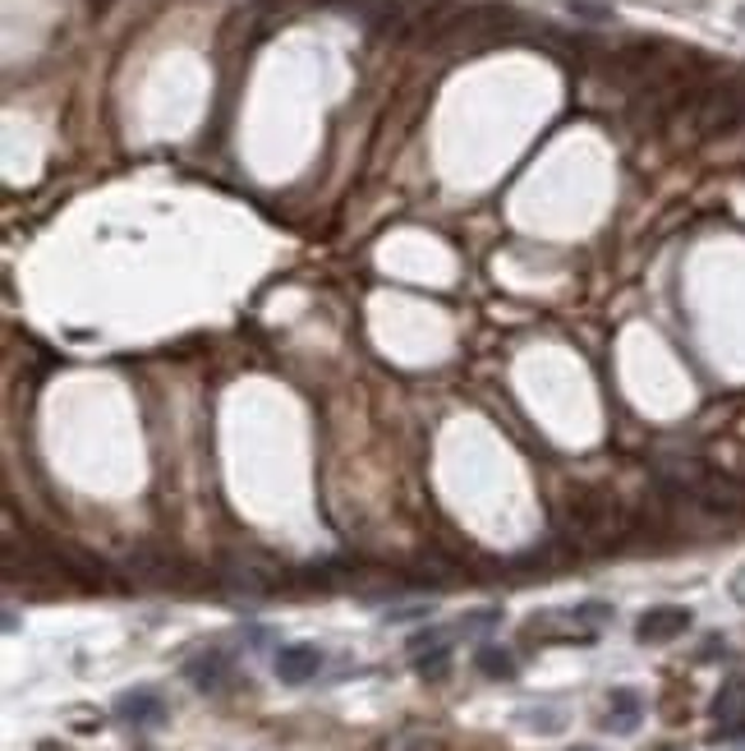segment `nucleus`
I'll list each match as a JSON object with an SVG mask.
<instances>
[{
  "label": "nucleus",
  "instance_id": "f257e3e1",
  "mask_svg": "<svg viewBox=\"0 0 745 751\" xmlns=\"http://www.w3.org/2000/svg\"><path fill=\"white\" fill-rule=\"evenodd\" d=\"M621 530H626L621 508H617V498H607V493L580 489L571 503L561 508V535L571 539L576 549H607Z\"/></svg>",
  "mask_w": 745,
  "mask_h": 751
},
{
  "label": "nucleus",
  "instance_id": "f03ea898",
  "mask_svg": "<svg viewBox=\"0 0 745 751\" xmlns=\"http://www.w3.org/2000/svg\"><path fill=\"white\" fill-rule=\"evenodd\" d=\"M607 618H613V609H607V604L547 609V613H539V618H529L525 637H539V641H594Z\"/></svg>",
  "mask_w": 745,
  "mask_h": 751
},
{
  "label": "nucleus",
  "instance_id": "7ed1b4c3",
  "mask_svg": "<svg viewBox=\"0 0 745 751\" xmlns=\"http://www.w3.org/2000/svg\"><path fill=\"white\" fill-rule=\"evenodd\" d=\"M685 627H691V609L662 604V609H649V613H644L640 627H635V637H640L644 646H662V641H677Z\"/></svg>",
  "mask_w": 745,
  "mask_h": 751
},
{
  "label": "nucleus",
  "instance_id": "20e7f679",
  "mask_svg": "<svg viewBox=\"0 0 745 751\" xmlns=\"http://www.w3.org/2000/svg\"><path fill=\"white\" fill-rule=\"evenodd\" d=\"M318 668H323V650L318 646L300 641V646H281L277 650V678L286 687H304L308 678H318Z\"/></svg>",
  "mask_w": 745,
  "mask_h": 751
},
{
  "label": "nucleus",
  "instance_id": "39448f33",
  "mask_svg": "<svg viewBox=\"0 0 745 751\" xmlns=\"http://www.w3.org/2000/svg\"><path fill=\"white\" fill-rule=\"evenodd\" d=\"M115 715L125 724H139V728H152L166 719V701L156 697V691H125L121 701H115Z\"/></svg>",
  "mask_w": 745,
  "mask_h": 751
},
{
  "label": "nucleus",
  "instance_id": "423d86ee",
  "mask_svg": "<svg viewBox=\"0 0 745 751\" xmlns=\"http://www.w3.org/2000/svg\"><path fill=\"white\" fill-rule=\"evenodd\" d=\"M644 719V701H640V691L631 687H621L607 697V715H603V728H613V734H635Z\"/></svg>",
  "mask_w": 745,
  "mask_h": 751
},
{
  "label": "nucleus",
  "instance_id": "0eeeda50",
  "mask_svg": "<svg viewBox=\"0 0 745 751\" xmlns=\"http://www.w3.org/2000/svg\"><path fill=\"white\" fill-rule=\"evenodd\" d=\"M185 673H189V683L199 691H222L230 683V660L222 650H207V654H199V660H189Z\"/></svg>",
  "mask_w": 745,
  "mask_h": 751
},
{
  "label": "nucleus",
  "instance_id": "6e6552de",
  "mask_svg": "<svg viewBox=\"0 0 745 751\" xmlns=\"http://www.w3.org/2000/svg\"><path fill=\"white\" fill-rule=\"evenodd\" d=\"M714 719L722 728H741L745 724V678H728L714 701Z\"/></svg>",
  "mask_w": 745,
  "mask_h": 751
},
{
  "label": "nucleus",
  "instance_id": "1a4fd4ad",
  "mask_svg": "<svg viewBox=\"0 0 745 751\" xmlns=\"http://www.w3.org/2000/svg\"><path fill=\"white\" fill-rule=\"evenodd\" d=\"M479 668L488 673V678H512V673H516L512 654L497 650V646H483V650H479Z\"/></svg>",
  "mask_w": 745,
  "mask_h": 751
},
{
  "label": "nucleus",
  "instance_id": "9d476101",
  "mask_svg": "<svg viewBox=\"0 0 745 751\" xmlns=\"http://www.w3.org/2000/svg\"><path fill=\"white\" fill-rule=\"evenodd\" d=\"M391 751H442V742L433 734H405V738L391 742Z\"/></svg>",
  "mask_w": 745,
  "mask_h": 751
},
{
  "label": "nucleus",
  "instance_id": "9b49d317",
  "mask_svg": "<svg viewBox=\"0 0 745 751\" xmlns=\"http://www.w3.org/2000/svg\"><path fill=\"white\" fill-rule=\"evenodd\" d=\"M736 24H741V28H745V5H741V10H736Z\"/></svg>",
  "mask_w": 745,
  "mask_h": 751
},
{
  "label": "nucleus",
  "instance_id": "f8f14e48",
  "mask_svg": "<svg viewBox=\"0 0 745 751\" xmlns=\"http://www.w3.org/2000/svg\"><path fill=\"white\" fill-rule=\"evenodd\" d=\"M92 5H111V0H92Z\"/></svg>",
  "mask_w": 745,
  "mask_h": 751
},
{
  "label": "nucleus",
  "instance_id": "ddd939ff",
  "mask_svg": "<svg viewBox=\"0 0 745 751\" xmlns=\"http://www.w3.org/2000/svg\"><path fill=\"white\" fill-rule=\"evenodd\" d=\"M580 751H590V747H580Z\"/></svg>",
  "mask_w": 745,
  "mask_h": 751
}]
</instances>
